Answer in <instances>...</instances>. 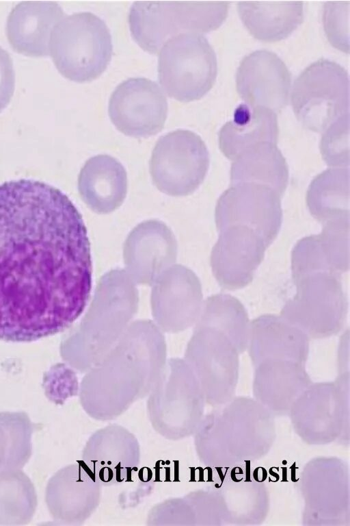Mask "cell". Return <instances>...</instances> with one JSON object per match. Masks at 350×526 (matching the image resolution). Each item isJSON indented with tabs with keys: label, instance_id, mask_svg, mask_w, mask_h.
I'll list each match as a JSON object with an SVG mask.
<instances>
[{
	"label": "cell",
	"instance_id": "obj_1",
	"mask_svg": "<svg viewBox=\"0 0 350 526\" xmlns=\"http://www.w3.org/2000/svg\"><path fill=\"white\" fill-rule=\"evenodd\" d=\"M92 284L87 229L69 197L34 179L0 184V340L31 342L68 328Z\"/></svg>",
	"mask_w": 350,
	"mask_h": 526
},
{
	"label": "cell",
	"instance_id": "obj_2",
	"mask_svg": "<svg viewBox=\"0 0 350 526\" xmlns=\"http://www.w3.org/2000/svg\"><path fill=\"white\" fill-rule=\"evenodd\" d=\"M229 1H135L129 14L131 36L144 51L155 54L170 39L219 28L227 18Z\"/></svg>",
	"mask_w": 350,
	"mask_h": 526
},
{
	"label": "cell",
	"instance_id": "obj_3",
	"mask_svg": "<svg viewBox=\"0 0 350 526\" xmlns=\"http://www.w3.org/2000/svg\"><path fill=\"white\" fill-rule=\"evenodd\" d=\"M111 36L105 21L91 12L64 17L53 28L49 52L58 71L76 82L99 77L110 62Z\"/></svg>",
	"mask_w": 350,
	"mask_h": 526
},
{
	"label": "cell",
	"instance_id": "obj_4",
	"mask_svg": "<svg viewBox=\"0 0 350 526\" xmlns=\"http://www.w3.org/2000/svg\"><path fill=\"white\" fill-rule=\"evenodd\" d=\"M339 275L319 271L293 277L296 293L284 304L280 316L308 337L336 334L343 327L348 307Z\"/></svg>",
	"mask_w": 350,
	"mask_h": 526
},
{
	"label": "cell",
	"instance_id": "obj_5",
	"mask_svg": "<svg viewBox=\"0 0 350 526\" xmlns=\"http://www.w3.org/2000/svg\"><path fill=\"white\" fill-rule=\"evenodd\" d=\"M291 103L299 122L306 129L324 132L342 116L349 114V79L336 62L321 58L296 78Z\"/></svg>",
	"mask_w": 350,
	"mask_h": 526
},
{
	"label": "cell",
	"instance_id": "obj_6",
	"mask_svg": "<svg viewBox=\"0 0 350 526\" xmlns=\"http://www.w3.org/2000/svg\"><path fill=\"white\" fill-rule=\"evenodd\" d=\"M217 74L216 54L202 34H180L159 51V83L168 96L179 101L201 99L213 87Z\"/></svg>",
	"mask_w": 350,
	"mask_h": 526
},
{
	"label": "cell",
	"instance_id": "obj_7",
	"mask_svg": "<svg viewBox=\"0 0 350 526\" xmlns=\"http://www.w3.org/2000/svg\"><path fill=\"white\" fill-rule=\"evenodd\" d=\"M208 166V151L201 137L190 130L179 129L157 141L149 169L159 190L170 196L184 197L198 188Z\"/></svg>",
	"mask_w": 350,
	"mask_h": 526
},
{
	"label": "cell",
	"instance_id": "obj_8",
	"mask_svg": "<svg viewBox=\"0 0 350 526\" xmlns=\"http://www.w3.org/2000/svg\"><path fill=\"white\" fill-rule=\"evenodd\" d=\"M280 195L271 188L252 182L232 184L217 201L215 218L219 231L231 226L247 227L269 247L277 237L282 220Z\"/></svg>",
	"mask_w": 350,
	"mask_h": 526
},
{
	"label": "cell",
	"instance_id": "obj_9",
	"mask_svg": "<svg viewBox=\"0 0 350 526\" xmlns=\"http://www.w3.org/2000/svg\"><path fill=\"white\" fill-rule=\"evenodd\" d=\"M108 113L116 128L132 137H148L164 127L167 102L157 83L144 77L128 79L113 90Z\"/></svg>",
	"mask_w": 350,
	"mask_h": 526
},
{
	"label": "cell",
	"instance_id": "obj_10",
	"mask_svg": "<svg viewBox=\"0 0 350 526\" xmlns=\"http://www.w3.org/2000/svg\"><path fill=\"white\" fill-rule=\"evenodd\" d=\"M291 74L275 53L257 50L245 56L236 74L237 90L245 103L276 114L289 99Z\"/></svg>",
	"mask_w": 350,
	"mask_h": 526
},
{
	"label": "cell",
	"instance_id": "obj_11",
	"mask_svg": "<svg viewBox=\"0 0 350 526\" xmlns=\"http://www.w3.org/2000/svg\"><path fill=\"white\" fill-rule=\"evenodd\" d=\"M211 255L213 275L223 288L234 290L247 286L268 247L253 229L241 225L226 227Z\"/></svg>",
	"mask_w": 350,
	"mask_h": 526
},
{
	"label": "cell",
	"instance_id": "obj_12",
	"mask_svg": "<svg viewBox=\"0 0 350 526\" xmlns=\"http://www.w3.org/2000/svg\"><path fill=\"white\" fill-rule=\"evenodd\" d=\"M140 460L139 442L125 427L109 425L95 431L87 441L82 462L103 486L128 481Z\"/></svg>",
	"mask_w": 350,
	"mask_h": 526
},
{
	"label": "cell",
	"instance_id": "obj_13",
	"mask_svg": "<svg viewBox=\"0 0 350 526\" xmlns=\"http://www.w3.org/2000/svg\"><path fill=\"white\" fill-rule=\"evenodd\" d=\"M101 484L82 462L56 472L46 488V503L53 520L64 525H81L97 508Z\"/></svg>",
	"mask_w": 350,
	"mask_h": 526
},
{
	"label": "cell",
	"instance_id": "obj_14",
	"mask_svg": "<svg viewBox=\"0 0 350 526\" xmlns=\"http://www.w3.org/2000/svg\"><path fill=\"white\" fill-rule=\"evenodd\" d=\"M64 17L62 8L55 1L20 2L7 19L6 34L10 46L27 56H48L52 31Z\"/></svg>",
	"mask_w": 350,
	"mask_h": 526
},
{
	"label": "cell",
	"instance_id": "obj_15",
	"mask_svg": "<svg viewBox=\"0 0 350 526\" xmlns=\"http://www.w3.org/2000/svg\"><path fill=\"white\" fill-rule=\"evenodd\" d=\"M309 337L281 316L266 314L250 325L247 348L254 364L267 358L288 359L305 363Z\"/></svg>",
	"mask_w": 350,
	"mask_h": 526
},
{
	"label": "cell",
	"instance_id": "obj_16",
	"mask_svg": "<svg viewBox=\"0 0 350 526\" xmlns=\"http://www.w3.org/2000/svg\"><path fill=\"white\" fill-rule=\"evenodd\" d=\"M127 187L126 169L109 155L88 159L78 177V190L82 200L97 214H109L118 208L126 197Z\"/></svg>",
	"mask_w": 350,
	"mask_h": 526
},
{
	"label": "cell",
	"instance_id": "obj_17",
	"mask_svg": "<svg viewBox=\"0 0 350 526\" xmlns=\"http://www.w3.org/2000/svg\"><path fill=\"white\" fill-rule=\"evenodd\" d=\"M177 243L170 228L159 220H147L135 227L124 245L126 265L141 278H148L173 262Z\"/></svg>",
	"mask_w": 350,
	"mask_h": 526
},
{
	"label": "cell",
	"instance_id": "obj_18",
	"mask_svg": "<svg viewBox=\"0 0 350 526\" xmlns=\"http://www.w3.org/2000/svg\"><path fill=\"white\" fill-rule=\"evenodd\" d=\"M278 131L275 112L241 103L235 109L232 120L226 122L219 132V149L227 158L234 160L255 145H277Z\"/></svg>",
	"mask_w": 350,
	"mask_h": 526
},
{
	"label": "cell",
	"instance_id": "obj_19",
	"mask_svg": "<svg viewBox=\"0 0 350 526\" xmlns=\"http://www.w3.org/2000/svg\"><path fill=\"white\" fill-rule=\"evenodd\" d=\"M237 10L250 34L263 42L287 38L304 21L301 1H239Z\"/></svg>",
	"mask_w": 350,
	"mask_h": 526
},
{
	"label": "cell",
	"instance_id": "obj_20",
	"mask_svg": "<svg viewBox=\"0 0 350 526\" xmlns=\"http://www.w3.org/2000/svg\"><path fill=\"white\" fill-rule=\"evenodd\" d=\"M202 332V356L200 362L206 391H217L219 397L229 395L234 386L239 368V354L232 340L221 331L208 327Z\"/></svg>",
	"mask_w": 350,
	"mask_h": 526
},
{
	"label": "cell",
	"instance_id": "obj_21",
	"mask_svg": "<svg viewBox=\"0 0 350 526\" xmlns=\"http://www.w3.org/2000/svg\"><path fill=\"white\" fill-rule=\"evenodd\" d=\"M230 175L232 184H262L282 197L288 184V168L276 144L261 142L245 149L233 160Z\"/></svg>",
	"mask_w": 350,
	"mask_h": 526
},
{
	"label": "cell",
	"instance_id": "obj_22",
	"mask_svg": "<svg viewBox=\"0 0 350 526\" xmlns=\"http://www.w3.org/2000/svg\"><path fill=\"white\" fill-rule=\"evenodd\" d=\"M306 201L311 214L321 223L349 218V168H329L317 176Z\"/></svg>",
	"mask_w": 350,
	"mask_h": 526
},
{
	"label": "cell",
	"instance_id": "obj_23",
	"mask_svg": "<svg viewBox=\"0 0 350 526\" xmlns=\"http://www.w3.org/2000/svg\"><path fill=\"white\" fill-rule=\"evenodd\" d=\"M37 494L21 469L0 472V525H24L33 518Z\"/></svg>",
	"mask_w": 350,
	"mask_h": 526
},
{
	"label": "cell",
	"instance_id": "obj_24",
	"mask_svg": "<svg viewBox=\"0 0 350 526\" xmlns=\"http://www.w3.org/2000/svg\"><path fill=\"white\" fill-rule=\"evenodd\" d=\"M33 425L24 412H0V472L21 469L32 453Z\"/></svg>",
	"mask_w": 350,
	"mask_h": 526
},
{
	"label": "cell",
	"instance_id": "obj_25",
	"mask_svg": "<svg viewBox=\"0 0 350 526\" xmlns=\"http://www.w3.org/2000/svg\"><path fill=\"white\" fill-rule=\"evenodd\" d=\"M205 321L208 327L226 334L239 353L247 348L250 325L245 308L237 298L229 295H214L207 301Z\"/></svg>",
	"mask_w": 350,
	"mask_h": 526
},
{
	"label": "cell",
	"instance_id": "obj_26",
	"mask_svg": "<svg viewBox=\"0 0 350 526\" xmlns=\"http://www.w3.org/2000/svg\"><path fill=\"white\" fill-rule=\"evenodd\" d=\"M332 269L340 274L349 268V218L324 223L318 235Z\"/></svg>",
	"mask_w": 350,
	"mask_h": 526
},
{
	"label": "cell",
	"instance_id": "obj_27",
	"mask_svg": "<svg viewBox=\"0 0 350 526\" xmlns=\"http://www.w3.org/2000/svg\"><path fill=\"white\" fill-rule=\"evenodd\" d=\"M320 151L327 165L347 168L349 165V114L332 123L324 132Z\"/></svg>",
	"mask_w": 350,
	"mask_h": 526
},
{
	"label": "cell",
	"instance_id": "obj_28",
	"mask_svg": "<svg viewBox=\"0 0 350 526\" xmlns=\"http://www.w3.org/2000/svg\"><path fill=\"white\" fill-rule=\"evenodd\" d=\"M349 1H327L323 10L324 31L329 43L349 53Z\"/></svg>",
	"mask_w": 350,
	"mask_h": 526
},
{
	"label": "cell",
	"instance_id": "obj_29",
	"mask_svg": "<svg viewBox=\"0 0 350 526\" xmlns=\"http://www.w3.org/2000/svg\"><path fill=\"white\" fill-rule=\"evenodd\" d=\"M15 73L9 53L0 47V113L8 105L14 91Z\"/></svg>",
	"mask_w": 350,
	"mask_h": 526
}]
</instances>
